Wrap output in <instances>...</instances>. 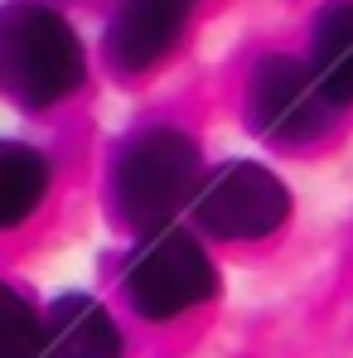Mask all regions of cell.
Masks as SVG:
<instances>
[{"label":"cell","mask_w":353,"mask_h":358,"mask_svg":"<svg viewBox=\"0 0 353 358\" xmlns=\"http://www.w3.org/2000/svg\"><path fill=\"white\" fill-rule=\"evenodd\" d=\"M87 78L82 39L44 0H0V97L44 112Z\"/></svg>","instance_id":"1"},{"label":"cell","mask_w":353,"mask_h":358,"mask_svg":"<svg viewBox=\"0 0 353 358\" xmlns=\"http://www.w3.org/2000/svg\"><path fill=\"white\" fill-rule=\"evenodd\" d=\"M199 189V145L175 126L136 131L112 160V208L136 233L165 228Z\"/></svg>","instance_id":"2"},{"label":"cell","mask_w":353,"mask_h":358,"mask_svg":"<svg viewBox=\"0 0 353 358\" xmlns=\"http://www.w3.org/2000/svg\"><path fill=\"white\" fill-rule=\"evenodd\" d=\"M213 286L218 281H213V262L203 242L175 223L141 233L121 271V291L131 300V310L145 320H179L184 310L213 296Z\"/></svg>","instance_id":"3"},{"label":"cell","mask_w":353,"mask_h":358,"mask_svg":"<svg viewBox=\"0 0 353 358\" xmlns=\"http://www.w3.org/2000/svg\"><path fill=\"white\" fill-rule=\"evenodd\" d=\"M189 208L208 238L257 242L271 238L291 218V189L257 160H223L218 170L199 179Z\"/></svg>","instance_id":"4"},{"label":"cell","mask_w":353,"mask_h":358,"mask_svg":"<svg viewBox=\"0 0 353 358\" xmlns=\"http://www.w3.org/2000/svg\"><path fill=\"white\" fill-rule=\"evenodd\" d=\"M334 102L315 87L305 63L286 59V54H266L252 68L247 83V117L261 136L271 141H310L329 126Z\"/></svg>","instance_id":"5"},{"label":"cell","mask_w":353,"mask_h":358,"mask_svg":"<svg viewBox=\"0 0 353 358\" xmlns=\"http://www.w3.org/2000/svg\"><path fill=\"white\" fill-rule=\"evenodd\" d=\"M194 0H117L107 15L102 54L117 73H145L179 44Z\"/></svg>","instance_id":"6"},{"label":"cell","mask_w":353,"mask_h":358,"mask_svg":"<svg viewBox=\"0 0 353 358\" xmlns=\"http://www.w3.org/2000/svg\"><path fill=\"white\" fill-rule=\"evenodd\" d=\"M39 358H121V329L87 291H63L39 320Z\"/></svg>","instance_id":"7"},{"label":"cell","mask_w":353,"mask_h":358,"mask_svg":"<svg viewBox=\"0 0 353 358\" xmlns=\"http://www.w3.org/2000/svg\"><path fill=\"white\" fill-rule=\"evenodd\" d=\"M305 68L334 107L353 102V0H324L315 10Z\"/></svg>","instance_id":"8"},{"label":"cell","mask_w":353,"mask_h":358,"mask_svg":"<svg viewBox=\"0 0 353 358\" xmlns=\"http://www.w3.org/2000/svg\"><path fill=\"white\" fill-rule=\"evenodd\" d=\"M49 194V160L24 141H0V228H20Z\"/></svg>","instance_id":"9"},{"label":"cell","mask_w":353,"mask_h":358,"mask_svg":"<svg viewBox=\"0 0 353 358\" xmlns=\"http://www.w3.org/2000/svg\"><path fill=\"white\" fill-rule=\"evenodd\" d=\"M0 358H39V315L5 281H0Z\"/></svg>","instance_id":"10"}]
</instances>
